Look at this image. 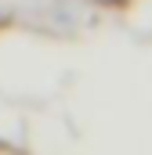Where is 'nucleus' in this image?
<instances>
[]
</instances>
